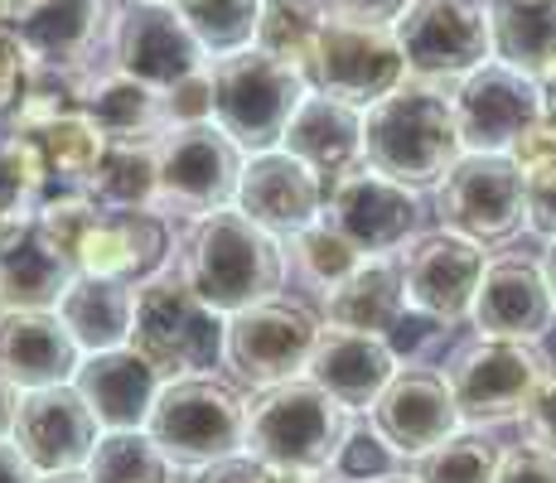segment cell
Instances as JSON below:
<instances>
[{
    "label": "cell",
    "instance_id": "1",
    "mask_svg": "<svg viewBox=\"0 0 556 483\" xmlns=\"http://www.w3.org/2000/svg\"><path fill=\"white\" fill-rule=\"evenodd\" d=\"M451 92L445 82L406 78L397 92L372 102L363 112V165L416 193L441 185L465 155Z\"/></svg>",
    "mask_w": 556,
    "mask_h": 483
},
{
    "label": "cell",
    "instance_id": "2",
    "mask_svg": "<svg viewBox=\"0 0 556 483\" xmlns=\"http://www.w3.org/2000/svg\"><path fill=\"white\" fill-rule=\"evenodd\" d=\"M179 276L208 309L223 319L276 300L286 285V242L262 232L248 213L218 208L194 218V228L179 242Z\"/></svg>",
    "mask_w": 556,
    "mask_h": 483
},
{
    "label": "cell",
    "instance_id": "3",
    "mask_svg": "<svg viewBox=\"0 0 556 483\" xmlns=\"http://www.w3.org/2000/svg\"><path fill=\"white\" fill-rule=\"evenodd\" d=\"M349 416H354L349 406H339L309 378L266 386L248 406V445L242 449L271 465L286 483H309L334 465L339 445L354 431Z\"/></svg>",
    "mask_w": 556,
    "mask_h": 483
},
{
    "label": "cell",
    "instance_id": "4",
    "mask_svg": "<svg viewBox=\"0 0 556 483\" xmlns=\"http://www.w3.org/2000/svg\"><path fill=\"white\" fill-rule=\"evenodd\" d=\"M213 126L232 136L242 155L281 150L295 112L315 88L301 68L271 59L266 49H242L232 59H213Z\"/></svg>",
    "mask_w": 556,
    "mask_h": 483
},
{
    "label": "cell",
    "instance_id": "5",
    "mask_svg": "<svg viewBox=\"0 0 556 483\" xmlns=\"http://www.w3.org/2000/svg\"><path fill=\"white\" fill-rule=\"evenodd\" d=\"M146 435L169 455L175 469H208L248 445V402L238 386L218 382L213 372H189L160 386Z\"/></svg>",
    "mask_w": 556,
    "mask_h": 483
},
{
    "label": "cell",
    "instance_id": "6",
    "mask_svg": "<svg viewBox=\"0 0 556 483\" xmlns=\"http://www.w3.org/2000/svg\"><path fill=\"white\" fill-rule=\"evenodd\" d=\"M223 334H228V319L203 305L179 271H160L136 285L131 348L151 358L165 378L213 372L223 363Z\"/></svg>",
    "mask_w": 556,
    "mask_h": 483
},
{
    "label": "cell",
    "instance_id": "7",
    "mask_svg": "<svg viewBox=\"0 0 556 483\" xmlns=\"http://www.w3.org/2000/svg\"><path fill=\"white\" fill-rule=\"evenodd\" d=\"M242 155L232 136L213 122L199 126H169L155 141V169H160V193L155 208L175 213V218H208L218 208L238 203L242 185Z\"/></svg>",
    "mask_w": 556,
    "mask_h": 483
},
{
    "label": "cell",
    "instance_id": "8",
    "mask_svg": "<svg viewBox=\"0 0 556 483\" xmlns=\"http://www.w3.org/2000/svg\"><path fill=\"white\" fill-rule=\"evenodd\" d=\"M319 334H325V325H319L315 309L301 305V300H281V295L262 300V305L228 319L223 368L232 372V382L252 386V392L295 382V378H305Z\"/></svg>",
    "mask_w": 556,
    "mask_h": 483
},
{
    "label": "cell",
    "instance_id": "9",
    "mask_svg": "<svg viewBox=\"0 0 556 483\" xmlns=\"http://www.w3.org/2000/svg\"><path fill=\"white\" fill-rule=\"evenodd\" d=\"M406 73L455 88L494 59V10L489 0H412L397 20Z\"/></svg>",
    "mask_w": 556,
    "mask_h": 483
},
{
    "label": "cell",
    "instance_id": "10",
    "mask_svg": "<svg viewBox=\"0 0 556 483\" xmlns=\"http://www.w3.org/2000/svg\"><path fill=\"white\" fill-rule=\"evenodd\" d=\"M547 368L552 363L542 358L538 343L484 339L479 334L475 343H465V348L451 358L445 382H451L465 425L484 431V425L522 421V411H528L538 382L547 378Z\"/></svg>",
    "mask_w": 556,
    "mask_h": 483
},
{
    "label": "cell",
    "instance_id": "11",
    "mask_svg": "<svg viewBox=\"0 0 556 483\" xmlns=\"http://www.w3.org/2000/svg\"><path fill=\"white\" fill-rule=\"evenodd\" d=\"M455 126L465 155H508L538 122L552 116V97L532 73L489 59L455 82Z\"/></svg>",
    "mask_w": 556,
    "mask_h": 483
},
{
    "label": "cell",
    "instance_id": "12",
    "mask_svg": "<svg viewBox=\"0 0 556 483\" xmlns=\"http://www.w3.org/2000/svg\"><path fill=\"white\" fill-rule=\"evenodd\" d=\"M309 88L368 112L388 92H397L406 73V53L397 45V29L388 25H354V20H325L315 59H309Z\"/></svg>",
    "mask_w": 556,
    "mask_h": 483
},
{
    "label": "cell",
    "instance_id": "13",
    "mask_svg": "<svg viewBox=\"0 0 556 483\" xmlns=\"http://www.w3.org/2000/svg\"><path fill=\"white\" fill-rule=\"evenodd\" d=\"M431 193L441 228L479 246H498L528 228V189L508 155H459Z\"/></svg>",
    "mask_w": 556,
    "mask_h": 483
},
{
    "label": "cell",
    "instance_id": "14",
    "mask_svg": "<svg viewBox=\"0 0 556 483\" xmlns=\"http://www.w3.org/2000/svg\"><path fill=\"white\" fill-rule=\"evenodd\" d=\"M421 193L358 165L325 189V223L358 256H397L421 232Z\"/></svg>",
    "mask_w": 556,
    "mask_h": 483
},
{
    "label": "cell",
    "instance_id": "15",
    "mask_svg": "<svg viewBox=\"0 0 556 483\" xmlns=\"http://www.w3.org/2000/svg\"><path fill=\"white\" fill-rule=\"evenodd\" d=\"M106 68L169 92L175 82H185V78H194V73L208 68V53L199 49L194 29L185 25V15H179L175 5L131 0V5H122L112 20Z\"/></svg>",
    "mask_w": 556,
    "mask_h": 483
},
{
    "label": "cell",
    "instance_id": "16",
    "mask_svg": "<svg viewBox=\"0 0 556 483\" xmlns=\"http://www.w3.org/2000/svg\"><path fill=\"white\" fill-rule=\"evenodd\" d=\"M406 309L441 319V325H465L475 309V290L484 281V246L459 238V232H416L397 252Z\"/></svg>",
    "mask_w": 556,
    "mask_h": 483
},
{
    "label": "cell",
    "instance_id": "17",
    "mask_svg": "<svg viewBox=\"0 0 556 483\" xmlns=\"http://www.w3.org/2000/svg\"><path fill=\"white\" fill-rule=\"evenodd\" d=\"M368 425L397 449L402 459H421L435 445L465 431V416L455 406V392L445 372L435 368H397L388 392L372 402Z\"/></svg>",
    "mask_w": 556,
    "mask_h": 483
},
{
    "label": "cell",
    "instance_id": "18",
    "mask_svg": "<svg viewBox=\"0 0 556 483\" xmlns=\"http://www.w3.org/2000/svg\"><path fill=\"white\" fill-rule=\"evenodd\" d=\"M232 208L248 213L276 242H291L295 232L315 228L325 218V179L305 160H295L291 150H262V155H248V165H242Z\"/></svg>",
    "mask_w": 556,
    "mask_h": 483
},
{
    "label": "cell",
    "instance_id": "19",
    "mask_svg": "<svg viewBox=\"0 0 556 483\" xmlns=\"http://www.w3.org/2000/svg\"><path fill=\"white\" fill-rule=\"evenodd\" d=\"M10 440L35 465V474H68V469H88L92 449L102 440V425L92 416V406L78 396V386L68 382V386H45V392H25Z\"/></svg>",
    "mask_w": 556,
    "mask_h": 483
},
{
    "label": "cell",
    "instance_id": "20",
    "mask_svg": "<svg viewBox=\"0 0 556 483\" xmlns=\"http://www.w3.org/2000/svg\"><path fill=\"white\" fill-rule=\"evenodd\" d=\"M469 319H475V329L484 339L542 343L556 325V300L547 290V276H542V262H532L522 252L494 256L475 290Z\"/></svg>",
    "mask_w": 556,
    "mask_h": 483
},
{
    "label": "cell",
    "instance_id": "21",
    "mask_svg": "<svg viewBox=\"0 0 556 483\" xmlns=\"http://www.w3.org/2000/svg\"><path fill=\"white\" fill-rule=\"evenodd\" d=\"M116 10L122 5L112 0H45L25 25H15V39L29 53V68L92 78V63L112 39Z\"/></svg>",
    "mask_w": 556,
    "mask_h": 483
},
{
    "label": "cell",
    "instance_id": "22",
    "mask_svg": "<svg viewBox=\"0 0 556 483\" xmlns=\"http://www.w3.org/2000/svg\"><path fill=\"white\" fill-rule=\"evenodd\" d=\"M83 348L59 309H0V372L20 392L68 386L78 378Z\"/></svg>",
    "mask_w": 556,
    "mask_h": 483
},
{
    "label": "cell",
    "instance_id": "23",
    "mask_svg": "<svg viewBox=\"0 0 556 483\" xmlns=\"http://www.w3.org/2000/svg\"><path fill=\"white\" fill-rule=\"evenodd\" d=\"M165 382H169L165 372L151 358H141L131 343L106 353H83L78 378H73V386L92 406L102 431H146L151 406Z\"/></svg>",
    "mask_w": 556,
    "mask_h": 483
},
{
    "label": "cell",
    "instance_id": "24",
    "mask_svg": "<svg viewBox=\"0 0 556 483\" xmlns=\"http://www.w3.org/2000/svg\"><path fill=\"white\" fill-rule=\"evenodd\" d=\"M397 368L402 363L392 358L388 339L325 325L315 353H309L305 378L315 382L319 392L334 396L339 406H349V411H372V402L388 392V382L397 378Z\"/></svg>",
    "mask_w": 556,
    "mask_h": 483
},
{
    "label": "cell",
    "instance_id": "25",
    "mask_svg": "<svg viewBox=\"0 0 556 483\" xmlns=\"http://www.w3.org/2000/svg\"><path fill=\"white\" fill-rule=\"evenodd\" d=\"M165 256H169V228L155 208L102 213L78 252V276L146 285L151 276L165 271Z\"/></svg>",
    "mask_w": 556,
    "mask_h": 483
},
{
    "label": "cell",
    "instance_id": "26",
    "mask_svg": "<svg viewBox=\"0 0 556 483\" xmlns=\"http://www.w3.org/2000/svg\"><path fill=\"white\" fill-rule=\"evenodd\" d=\"M281 150L305 160L329 189L334 179H344L349 169L363 165V112L349 102H334L325 92H309L301 112H295L291 131H286Z\"/></svg>",
    "mask_w": 556,
    "mask_h": 483
},
{
    "label": "cell",
    "instance_id": "27",
    "mask_svg": "<svg viewBox=\"0 0 556 483\" xmlns=\"http://www.w3.org/2000/svg\"><path fill=\"white\" fill-rule=\"evenodd\" d=\"M83 112L98 122L106 145H155L169 131L165 116V92L151 82H136L126 73L106 68L92 73L83 88Z\"/></svg>",
    "mask_w": 556,
    "mask_h": 483
},
{
    "label": "cell",
    "instance_id": "28",
    "mask_svg": "<svg viewBox=\"0 0 556 483\" xmlns=\"http://www.w3.org/2000/svg\"><path fill=\"white\" fill-rule=\"evenodd\" d=\"M402 315H406V290H402L397 256H363L358 271L325 295L329 329H354V334L388 339Z\"/></svg>",
    "mask_w": 556,
    "mask_h": 483
},
{
    "label": "cell",
    "instance_id": "29",
    "mask_svg": "<svg viewBox=\"0 0 556 483\" xmlns=\"http://www.w3.org/2000/svg\"><path fill=\"white\" fill-rule=\"evenodd\" d=\"M59 319L83 353L126 348L136 325V285L106 281V276H73V285L59 300Z\"/></svg>",
    "mask_w": 556,
    "mask_h": 483
},
{
    "label": "cell",
    "instance_id": "30",
    "mask_svg": "<svg viewBox=\"0 0 556 483\" xmlns=\"http://www.w3.org/2000/svg\"><path fill=\"white\" fill-rule=\"evenodd\" d=\"M73 276L78 271L39 232H29L0 252V309H59Z\"/></svg>",
    "mask_w": 556,
    "mask_h": 483
},
{
    "label": "cell",
    "instance_id": "31",
    "mask_svg": "<svg viewBox=\"0 0 556 483\" xmlns=\"http://www.w3.org/2000/svg\"><path fill=\"white\" fill-rule=\"evenodd\" d=\"M10 136H25L39 150L49 179H63V185H78V189L92 179V169H98V160L106 150V136L98 131V122L83 106L49 116L39 126H25V131H10Z\"/></svg>",
    "mask_w": 556,
    "mask_h": 483
},
{
    "label": "cell",
    "instance_id": "32",
    "mask_svg": "<svg viewBox=\"0 0 556 483\" xmlns=\"http://www.w3.org/2000/svg\"><path fill=\"white\" fill-rule=\"evenodd\" d=\"M49 169L25 136H0V252L35 232Z\"/></svg>",
    "mask_w": 556,
    "mask_h": 483
},
{
    "label": "cell",
    "instance_id": "33",
    "mask_svg": "<svg viewBox=\"0 0 556 483\" xmlns=\"http://www.w3.org/2000/svg\"><path fill=\"white\" fill-rule=\"evenodd\" d=\"M494 10V59L532 73L556 59V0H489Z\"/></svg>",
    "mask_w": 556,
    "mask_h": 483
},
{
    "label": "cell",
    "instance_id": "34",
    "mask_svg": "<svg viewBox=\"0 0 556 483\" xmlns=\"http://www.w3.org/2000/svg\"><path fill=\"white\" fill-rule=\"evenodd\" d=\"M102 213H131V208H155L160 193V169H155V145H106L92 179L83 185Z\"/></svg>",
    "mask_w": 556,
    "mask_h": 483
},
{
    "label": "cell",
    "instance_id": "35",
    "mask_svg": "<svg viewBox=\"0 0 556 483\" xmlns=\"http://www.w3.org/2000/svg\"><path fill=\"white\" fill-rule=\"evenodd\" d=\"M185 25L194 29L199 49L213 59H232L242 49H256L262 29V0H175Z\"/></svg>",
    "mask_w": 556,
    "mask_h": 483
},
{
    "label": "cell",
    "instance_id": "36",
    "mask_svg": "<svg viewBox=\"0 0 556 483\" xmlns=\"http://www.w3.org/2000/svg\"><path fill=\"white\" fill-rule=\"evenodd\" d=\"M329 10L319 0H262V29H256V49H266L271 59L291 63V68L309 73L315 59L319 29H325Z\"/></svg>",
    "mask_w": 556,
    "mask_h": 483
},
{
    "label": "cell",
    "instance_id": "37",
    "mask_svg": "<svg viewBox=\"0 0 556 483\" xmlns=\"http://www.w3.org/2000/svg\"><path fill=\"white\" fill-rule=\"evenodd\" d=\"M88 474L92 483H175L179 469L146 431H102Z\"/></svg>",
    "mask_w": 556,
    "mask_h": 483
},
{
    "label": "cell",
    "instance_id": "38",
    "mask_svg": "<svg viewBox=\"0 0 556 483\" xmlns=\"http://www.w3.org/2000/svg\"><path fill=\"white\" fill-rule=\"evenodd\" d=\"M358 262H363V256L344 238H339L325 218L286 242V271H295V281H301L305 290H315L319 300H325L339 281H349V276L358 271Z\"/></svg>",
    "mask_w": 556,
    "mask_h": 483
},
{
    "label": "cell",
    "instance_id": "39",
    "mask_svg": "<svg viewBox=\"0 0 556 483\" xmlns=\"http://www.w3.org/2000/svg\"><path fill=\"white\" fill-rule=\"evenodd\" d=\"M498 465H504V445L494 435L465 425L459 435H451L445 445H435L431 455L416 459L412 479L416 483H494Z\"/></svg>",
    "mask_w": 556,
    "mask_h": 483
},
{
    "label": "cell",
    "instance_id": "40",
    "mask_svg": "<svg viewBox=\"0 0 556 483\" xmlns=\"http://www.w3.org/2000/svg\"><path fill=\"white\" fill-rule=\"evenodd\" d=\"M98 218H102L98 203H92L83 189H73V193H59V199L39 203L35 232L73 266V271H78V252H83V242H88V232H92V223H98Z\"/></svg>",
    "mask_w": 556,
    "mask_h": 483
},
{
    "label": "cell",
    "instance_id": "41",
    "mask_svg": "<svg viewBox=\"0 0 556 483\" xmlns=\"http://www.w3.org/2000/svg\"><path fill=\"white\" fill-rule=\"evenodd\" d=\"M402 465L406 459L378 431H372V425H354L349 440L339 445L329 474H334V483H382V479L402 474Z\"/></svg>",
    "mask_w": 556,
    "mask_h": 483
},
{
    "label": "cell",
    "instance_id": "42",
    "mask_svg": "<svg viewBox=\"0 0 556 483\" xmlns=\"http://www.w3.org/2000/svg\"><path fill=\"white\" fill-rule=\"evenodd\" d=\"M445 334H451V325H441V319L421 315V309H406L397 325H392L388 348H392V358H397L402 368H426V358L441 348Z\"/></svg>",
    "mask_w": 556,
    "mask_h": 483
},
{
    "label": "cell",
    "instance_id": "43",
    "mask_svg": "<svg viewBox=\"0 0 556 483\" xmlns=\"http://www.w3.org/2000/svg\"><path fill=\"white\" fill-rule=\"evenodd\" d=\"M522 189H528V228L542 238H556V160H542L532 169H518Z\"/></svg>",
    "mask_w": 556,
    "mask_h": 483
},
{
    "label": "cell",
    "instance_id": "44",
    "mask_svg": "<svg viewBox=\"0 0 556 483\" xmlns=\"http://www.w3.org/2000/svg\"><path fill=\"white\" fill-rule=\"evenodd\" d=\"M165 116L169 126H199V122H213V73L203 68L194 78L175 82L165 92Z\"/></svg>",
    "mask_w": 556,
    "mask_h": 483
},
{
    "label": "cell",
    "instance_id": "45",
    "mask_svg": "<svg viewBox=\"0 0 556 483\" xmlns=\"http://www.w3.org/2000/svg\"><path fill=\"white\" fill-rule=\"evenodd\" d=\"M522 440L556 455V368H547V378L538 382L528 411H522Z\"/></svg>",
    "mask_w": 556,
    "mask_h": 483
},
{
    "label": "cell",
    "instance_id": "46",
    "mask_svg": "<svg viewBox=\"0 0 556 483\" xmlns=\"http://www.w3.org/2000/svg\"><path fill=\"white\" fill-rule=\"evenodd\" d=\"M494 483H556V455L538 445H508L504 449V465H498Z\"/></svg>",
    "mask_w": 556,
    "mask_h": 483
},
{
    "label": "cell",
    "instance_id": "47",
    "mask_svg": "<svg viewBox=\"0 0 556 483\" xmlns=\"http://www.w3.org/2000/svg\"><path fill=\"white\" fill-rule=\"evenodd\" d=\"M29 82V53L15 39V29H0V112H15Z\"/></svg>",
    "mask_w": 556,
    "mask_h": 483
},
{
    "label": "cell",
    "instance_id": "48",
    "mask_svg": "<svg viewBox=\"0 0 556 483\" xmlns=\"http://www.w3.org/2000/svg\"><path fill=\"white\" fill-rule=\"evenodd\" d=\"M194 483H286V479L276 474L271 465H262V459H252L248 449H242V455H228L208 469H194Z\"/></svg>",
    "mask_w": 556,
    "mask_h": 483
},
{
    "label": "cell",
    "instance_id": "49",
    "mask_svg": "<svg viewBox=\"0 0 556 483\" xmlns=\"http://www.w3.org/2000/svg\"><path fill=\"white\" fill-rule=\"evenodd\" d=\"M334 20H354V25H397L412 0H319Z\"/></svg>",
    "mask_w": 556,
    "mask_h": 483
},
{
    "label": "cell",
    "instance_id": "50",
    "mask_svg": "<svg viewBox=\"0 0 556 483\" xmlns=\"http://www.w3.org/2000/svg\"><path fill=\"white\" fill-rule=\"evenodd\" d=\"M0 483H39L35 465L20 455L15 440H0Z\"/></svg>",
    "mask_w": 556,
    "mask_h": 483
},
{
    "label": "cell",
    "instance_id": "51",
    "mask_svg": "<svg viewBox=\"0 0 556 483\" xmlns=\"http://www.w3.org/2000/svg\"><path fill=\"white\" fill-rule=\"evenodd\" d=\"M20 402H25V392H20L15 382L0 372V440L15 435V421H20Z\"/></svg>",
    "mask_w": 556,
    "mask_h": 483
},
{
    "label": "cell",
    "instance_id": "52",
    "mask_svg": "<svg viewBox=\"0 0 556 483\" xmlns=\"http://www.w3.org/2000/svg\"><path fill=\"white\" fill-rule=\"evenodd\" d=\"M45 5V0H0V29H15V25H25L35 10Z\"/></svg>",
    "mask_w": 556,
    "mask_h": 483
},
{
    "label": "cell",
    "instance_id": "53",
    "mask_svg": "<svg viewBox=\"0 0 556 483\" xmlns=\"http://www.w3.org/2000/svg\"><path fill=\"white\" fill-rule=\"evenodd\" d=\"M542 276H547V290H552V300H556V238L547 242V252H542Z\"/></svg>",
    "mask_w": 556,
    "mask_h": 483
},
{
    "label": "cell",
    "instance_id": "54",
    "mask_svg": "<svg viewBox=\"0 0 556 483\" xmlns=\"http://www.w3.org/2000/svg\"><path fill=\"white\" fill-rule=\"evenodd\" d=\"M39 483H92L88 469H68V474H39Z\"/></svg>",
    "mask_w": 556,
    "mask_h": 483
},
{
    "label": "cell",
    "instance_id": "55",
    "mask_svg": "<svg viewBox=\"0 0 556 483\" xmlns=\"http://www.w3.org/2000/svg\"><path fill=\"white\" fill-rule=\"evenodd\" d=\"M538 82H542V88H547V97H556V59L547 63V68H542L538 73Z\"/></svg>",
    "mask_w": 556,
    "mask_h": 483
},
{
    "label": "cell",
    "instance_id": "56",
    "mask_svg": "<svg viewBox=\"0 0 556 483\" xmlns=\"http://www.w3.org/2000/svg\"><path fill=\"white\" fill-rule=\"evenodd\" d=\"M382 483H416L412 474H392V479H382Z\"/></svg>",
    "mask_w": 556,
    "mask_h": 483
},
{
    "label": "cell",
    "instance_id": "57",
    "mask_svg": "<svg viewBox=\"0 0 556 483\" xmlns=\"http://www.w3.org/2000/svg\"><path fill=\"white\" fill-rule=\"evenodd\" d=\"M151 5H175V0H151Z\"/></svg>",
    "mask_w": 556,
    "mask_h": 483
}]
</instances>
